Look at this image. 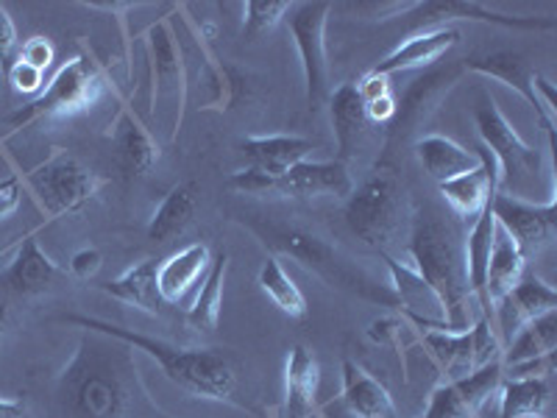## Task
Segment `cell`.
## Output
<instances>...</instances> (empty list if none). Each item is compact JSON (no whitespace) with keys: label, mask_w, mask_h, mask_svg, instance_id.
<instances>
[{"label":"cell","mask_w":557,"mask_h":418,"mask_svg":"<svg viewBox=\"0 0 557 418\" xmlns=\"http://www.w3.org/2000/svg\"><path fill=\"white\" fill-rule=\"evenodd\" d=\"M64 418H139L148 405L134 348L87 332L57 382Z\"/></svg>","instance_id":"obj_1"},{"label":"cell","mask_w":557,"mask_h":418,"mask_svg":"<svg viewBox=\"0 0 557 418\" xmlns=\"http://www.w3.org/2000/svg\"><path fill=\"white\" fill-rule=\"evenodd\" d=\"M67 323H76L87 332H101V335L114 337V341L126 343L134 352H146L148 357L159 362L162 374L187 391L190 396L198 399H212V402H235V388H237V371L228 362L226 355H221L218 348H182L173 343L157 341V337L139 335V332L117 327V323L98 321V318H84V316H64ZM237 405V402H235Z\"/></svg>","instance_id":"obj_2"},{"label":"cell","mask_w":557,"mask_h":418,"mask_svg":"<svg viewBox=\"0 0 557 418\" xmlns=\"http://www.w3.org/2000/svg\"><path fill=\"white\" fill-rule=\"evenodd\" d=\"M410 257L416 273L435 291L444 307V321L449 332H462L471 327L469 316V276H466V251L457 229L437 216L435 209H418L412 218Z\"/></svg>","instance_id":"obj_3"},{"label":"cell","mask_w":557,"mask_h":418,"mask_svg":"<svg viewBox=\"0 0 557 418\" xmlns=\"http://www.w3.org/2000/svg\"><path fill=\"white\" fill-rule=\"evenodd\" d=\"M243 223L251 232H257L268 248L298 260L305 268H310L315 276H321L326 285L355 293V296L366 298V302H374L380 307H399L391 287H382L371 273L362 271L357 262L348 260L346 254L337 251L332 243H326L321 235L310 232V229L293 226V223H278L262 216H248L243 218Z\"/></svg>","instance_id":"obj_4"},{"label":"cell","mask_w":557,"mask_h":418,"mask_svg":"<svg viewBox=\"0 0 557 418\" xmlns=\"http://www.w3.org/2000/svg\"><path fill=\"white\" fill-rule=\"evenodd\" d=\"M476 132L487 151L494 153L496 168H499V193L513 196L519 201H530L539 193L541 182L546 179L544 153L527 146L516 134V128L507 123L505 114L494 103V98L476 107Z\"/></svg>","instance_id":"obj_5"},{"label":"cell","mask_w":557,"mask_h":418,"mask_svg":"<svg viewBox=\"0 0 557 418\" xmlns=\"http://www.w3.org/2000/svg\"><path fill=\"white\" fill-rule=\"evenodd\" d=\"M228 184L235 190L248 193V196H335L348 198L355 193V182L351 173L343 162L332 159V162H298L282 176H271L257 168H243L235 176L228 179Z\"/></svg>","instance_id":"obj_6"},{"label":"cell","mask_w":557,"mask_h":418,"mask_svg":"<svg viewBox=\"0 0 557 418\" xmlns=\"http://www.w3.org/2000/svg\"><path fill=\"white\" fill-rule=\"evenodd\" d=\"M405 190L393 171H376L357 187L346 204V223L360 241L385 251L401 226Z\"/></svg>","instance_id":"obj_7"},{"label":"cell","mask_w":557,"mask_h":418,"mask_svg":"<svg viewBox=\"0 0 557 418\" xmlns=\"http://www.w3.org/2000/svg\"><path fill=\"white\" fill-rule=\"evenodd\" d=\"M28 187L37 196L39 207L51 218L78 216L92 198L98 196L107 179L89 171L70 153H53L45 165L34 168L26 176Z\"/></svg>","instance_id":"obj_8"},{"label":"cell","mask_w":557,"mask_h":418,"mask_svg":"<svg viewBox=\"0 0 557 418\" xmlns=\"http://www.w3.org/2000/svg\"><path fill=\"white\" fill-rule=\"evenodd\" d=\"M421 343L426 346L435 366L446 374V382L462 380L487 362L502 360V341L496 327L485 316L476 318L462 332H424Z\"/></svg>","instance_id":"obj_9"},{"label":"cell","mask_w":557,"mask_h":418,"mask_svg":"<svg viewBox=\"0 0 557 418\" xmlns=\"http://www.w3.org/2000/svg\"><path fill=\"white\" fill-rule=\"evenodd\" d=\"M101 87V70L84 57L73 59V62L62 64L57 70V76L51 78L45 93H39L32 103H26L20 112L12 114V126L23 128L42 121V118H51V114H67L84 109L87 103L96 101Z\"/></svg>","instance_id":"obj_10"},{"label":"cell","mask_w":557,"mask_h":418,"mask_svg":"<svg viewBox=\"0 0 557 418\" xmlns=\"http://www.w3.org/2000/svg\"><path fill=\"white\" fill-rule=\"evenodd\" d=\"M332 3L326 0H312V3H293L285 14L296 39L301 67H305L307 103L318 109V103L326 98V20H330Z\"/></svg>","instance_id":"obj_11"},{"label":"cell","mask_w":557,"mask_h":418,"mask_svg":"<svg viewBox=\"0 0 557 418\" xmlns=\"http://www.w3.org/2000/svg\"><path fill=\"white\" fill-rule=\"evenodd\" d=\"M502 380V360H494L462 380L444 382L432 391L430 407L421 418H480L482 407L499 391Z\"/></svg>","instance_id":"obj_12"},{"label":"cell","mask_w":557,"mask_h":418,"mask_svg":"<svg viewBox=\"0 0 557 418\" xmlns=\"http://www.w3.org/2000/svg\"><path fill=\"white\" fill-rule=\"evenodd\" d=\"M491 212H494L496 223L505 229L507 235L519 243L524 257L527 254H539L555 237V198H549L546 204H530L519 201L513 196H505V193H496L491 198Z\"/></svg>","instance_id":"obj_13"},{"label":"cell","mask_w":557,"mask_h":418,"mask_svg":"<svg viewBox=\"0 0 557 418\" xmlns=\"http://www.w3.org/2000/svg\"><path fill=\"white\" fill-rule=\"evenodd\" d=\"M380 257L385 260L387 271H391V291L399 302V310L405 312L407 321H412L416 327H424L426 332H449L444 321V307H441V298L435 296L424 279L418 276L416 268L405 266L396 257H391L387 251H380Z\"/></svg>","instance_id":"obj_14"},{"label":"cell","mask_w":557,"mask_h":418,"mask_svg":"<svg viewBox=\"0 0 557 418\" xmlns=\"http://www.w3.org/2000/svg\"><path fill=\"white\" fill-rule=\"evenodd\" d=\"M549 310H557L555 287L546 285L544 279L527 271L524 276H521L519 285L494 307L496 335H499V341L510 343V337H513L524 323L535 321V318H541Z\"/></svg>","instance_id":"obj_15"},{"label":"cell","mask_w":557,"mask_h":418,"mask_svg":"<svg viewBox=\"0 0 557 418\" xmlns=\"http://www.w3.org/2000/svg\"><path fill=\"white\" fill-rule=\"evenodd\" d=\"M476 153L482 159V165L476 171L462 173V176L437 184V190L446 198L451 212L457 218H462V221L471 223L482 216V209L499 193V168H496L494 153L487 151V148H480Z\"/></svg>","instance_id":"obj_16"},{"label":"cell","mask_w":557,"mask_h":418,"mask_svg":"<svg viewBox=\"0 0 557 418\" xmlns=\"http://www.w3.org/2000/svg\"><path fill=\"white\" fill-rule=\"evenodd\" d=\"M412 17L421 23V32H430L437 23L446 20H480V23H494L505 28H524V32H555L557 20L552 17H510V14L491 12L480 3L469 0H430V3H416L410 9Z\"/></svg>","instance_id":"obj_17"},{"label":"cell","mask_w":557,"mask_h":418,"mask_svg":"<svg viewBox=\"0 0 557 418\" xmlns=\"http://www.w3.org/2000/svg\"><path fill=\"white\" fill-rule=\"evenodd\" d=\"M62 276V268L42 251L34 235H26L17 243L14 260L9 262L7 271L0 273V285L12 296H37L53 287V282Z\"/></svg>","instance_id":"obj_18"},{"label":"cell","mask_w":557,"mask_h":418,"mask_svg":"<svg viewBox=\"0 0 557 418\" xmlns=\"http://www.w3.org/2000/svg\"><path fill=\"white\" fill-rule=\"evenodd\" d=\"M318 391H321V366L312 348L293 346L285 360V399L282 418H315Z\"/></svg>","instance_id":"obj_19"},{"label":"cell","mask_w":557,"mask_h":418,"mask_svg":"<svg viewBox=\"0 0 557 418\" xmlns=\"http://www.w3.org/2000/svg\"><path fill=\"white\" fill-rule=\"evenodd\" d=\"M457 82L455 70H432L424 78H418L410 89H407L405 101L396 103V118L391 123V137L399 139L421 128V123L430 121V114L435 112L437 103L444 101V96Z\"/></svg>","instance_id":"obj_20"},{"label":"cell","mask_w":557,"mask_h":418,"mask_svg":"<svg viewBox=\"0 0 557 418\" xmlns=\"http://www.w3.org/2000/svg\"><path fill=\"white\" fill-rule=\"evenodd\" d=\"M466 67H469L471 73H480V76L496 78V82L513 87L516 93H519V96L524 98L535 112H539L541 123H544V128L549 132V139L555 143V118L541 107V98L539 93H535V84H532L535 82V73L527 67V62L519 57V53L505 51V53H491V57L466 59Z\"/></svg>","instance_id":"obj_21"},{"label":"cell","mask_w":557,"mask_h":418,"mask_svg":"<svg viewBox=\"0 0 557 418\" xmlns=\"http://www.w3.org/2000/svg\"><path fill=\"white\" fill-rule=\"evenodd\" d=\"M148 62H151L153 78V103L157 98L173 96L178 103H184V64L178 57V45L173 37V28L168 20L148 28L146 34Z\"/></svg>","instance_id":"obj_22"},{"label":"cell","mask_w":557,"mask_h":418,"mask_svg":"<svg viewBox=\"0 0 557 418\" xmlns=\"http://www.w3.org/2000/svg\"><path fill=\"white\" fill-rule=\"evenodd\" d=\"M330 112H332V126H335V139H337V162L346 165V159H355L360 153V148L366 146L368 139V123L366 118V101L357 93V84L348 82L341 84L330 96Z\"/></svg>","instance_id":"obj_23"},{"label":"cell","mask_w":557,"mask_h":418,"mask_svg":"<svg viewBox=\"0 0 557 418\" xmlns=\"http://www.w3.org/2000/svg\"><path fill=\"white\" fill-rule=\"evenodd\" d=\"M457 42H460V34H457L455 28H430V32H416L405 45H399L391 57L376 62L368 73L391 78L393 73H399V70L430 67V64H435L446 51H451Z\"/></svg>","instance_id":"obj_24"},{"label":"cell","mask_w":557,"mask_h":418,"mask_svg":"<svg viewBox=\"0 0 557 418\" xmlns=\"http://www.w3.org/2000/svg\"><path fill=\"white\" fill-rule=\"evenodd\" d=\"M343 396L341 405L351 413V418H399L393 396L380 380L368 374L355 360H343Z\"/></svg>","instance_id":"obj_25"},{"label":"cell","mask_w":557,"mask_h":418,"mask_svg":"<svg viewBox=\"0 0 557 418\" xmlns=\"http://www.w3.org/2000/svg\"><path fill=\"white\" fill-rule=\"evenodd\" d=\"M209 266H212V254H209L207 243H190L182 251L171 254L159 262L157 271V291L162 305H176L187 293L193 291L198 279L207 276Z\"/></svg>","instance_id":"obj_26"},{"label":"cell","mask_w":557,"mask_h":418,"mask_svg":"<svg viewBox=\"0 0 557 418\" xmlns=\"http://www.w3.org/2000/svg\"><path fill=\"white\" fill-rule=\"evenodd\" d=\"M243 157L248 159V168H257L271 176H282L298 162H307L315 143L305 137H293V134H273V137H248L243 139Z\"/></svg>","instance_id":"obj_27"},{"label":"cell","mask_w":557,"mask_h":418,"mask_svg":"<svg viewBox=\"0 0 557 418\" xmlns=\"http://www.w3.org/2000/svg\"><path fill=\"white\" fill-rule=\"evenodd\" d=\"M494 235H496V218L491 212V204L482 209V216L471 223L469 241L462 243V251H466V276H469V291L480 298L482 316L491 321L494 318V307L487 302L485 293V276H487V260H491V248H494Z\"/></svg>","instance_id":"obj_28"},{"label":"cell","mask_w":557,"mask_h":418,"mask_svg":"<svg viewBox=\"0 0 557 418\" xmlns=\"http://www.w3.org/2000/svg\"><path fill=\"white\" fill-rule=\"evenodd\" d=\"M418 159L424 162L426 173L435 179L437 184L449 182V179L471 173L482 165V159L476 151L462 148L455 139L444 137V134H426L416 143Z\"/></svg>","instance_id":"obj_29"},{"label":"cell","mask_w":557,"mask_h":418,"mask_svg":"<svg viewBox=\"0 0 557 418\" xmlns=\"http://www.w3.org/2000/svg\"><path fill=\"white\" fill-rule=\"evenodd\" d=\"M527 273V257L519 248V243L507 235L505 229L496 223L494 248H491V260H487V276H485V293L491 307H496L507 293L513 291Z\"/></svg>","instance_id":"obj_30"},{"label":"cell","mask_w":557,"mask_h":418,"mask_svg":"<svg viewBox=\"0 0 557 418\" xmlns=\"http://www.w3.org/2000/svg\"><path fill=\"white\" fill-rule=\"evenodd\" d=\"M114 146H117V165L128 179L146 176L157 165L159 146L134 114H121V121L114 126Z\"/></svg>","instance_id":"obj_31"},{"label":"cell","mask_w":557,"mask_h":418,"mask_svg":"<svg viewBox=\"0 0 557 418\" xmlns=\"http://www.w3.org/2000/svg\"><path fill=\"white\" fill-rule=\"evenodd\" d=\"M157 257H148V260L137 262L134 268H128L123 276L109 279L103 282L101 291L109 293L117 302H126V305L139 307L148 316H159L162 312V298L157 291V271H159Z\"/></svg>","instance_id":"obj_32"},{"label":"cell","mask_w":557,"mask_h":418,"mask_svg":"<svg viewBox=\"0 0 557 418\" xmlns=\"http://www.w3.org/2000/svg\"><path fill=\"white\" fill-rule=\"evenodd\" d=\"M198 209V187L193 182H182L176 184L162 204L153 212L151 223H148V237L153 243H168L173 237L184 235L187 226L193 223Z\"/></svg>","instance_id":"obj_33"},{"label":"cell","mask_w":557,"mask_h":418,"mask_svg":"<svg viewBox=\"0 0 557 418\" xmlns=\"http://www.w3.org/2000/svg\"><path fill=\"white\" fill-rule=\"evenodd\" d=\"M557 348V310L544 312L535 321L524 323L510 343L502 348V368L519 366L527 360H539V357L555 355Z\"/></svg>","instance_id":"obj_34"},{"label":"cell","mask_w":557,"mask_h":418,"mask_svg":"<svg viewBox=\"0 0 557 418\" xmlns=\"http://www.w3.org/2000/svg\"><path fill=\"white\" fill-rule=\"evenodd\" d=\"M228 271V254L221 251L209 266L207 276H203L201 293L196 296V305L187 312V323L193 330L212 332L218 327V318H221L223 307V282H226Z\"/></svg>","instance_id":"obj_35"},{"label":"cell","mask_w":557,"mask_h":418,"mask_svg":"<svg viewBox=\"0 0 557 418\" xmlns=\"http://www.w3.org/2000/svg\"><path fill=\"white\" fill-rule=\"evenodd\" d=\"M549 405V382L546 380H502L499 418L544 416Z\"/></svg>","instance_id":"obj_36"},{"label":"cell","mask_w":557,"mask_h":418,"mask_svg":"<svg viewBox=\"0 0 557 418\" xmlns=\"http://www.w3.org/2000/svg\"><path fill=\"white\" fill-rule=\"evenodd\" d=\"M260 291L265 293L273 302V307L285 312L290 318H305L307 316V298L305 293L298 291V285L290 279V273L285 271V266L278 262L276 254H271L260 268Z\"/></svg>","instance_id":"obj_37"},{"label":"cell","mask_w":557,"mask_h":418,"mask_svg":"<svg viewBox=\"0 0 557 418\" xmlns=\"http://www.w3.org/2000/svg\"><path fill=\"white\" fill-rule=\"evenodd\" d=\"M290 7L293 3H287V0H248V3H243V14H246L243 17V39L253 42V39L265 37L285 20Z\"/></svg>","instance_id":"obj_38"},{"label":"cell","mask_w":557,"mask_h":418,"mask_svg":"<svg viewBox=\"0 0 557 418\" xmlns=\"http://www.w3.org/2000/svg\"><path fill=\"white\" fill-rule=\"evenodd\" d=\"M407 332H410V323H407L405 316H385L371 321V327H368V341L380 343V346L401 348Z\"/></svg>","instance_id":"obj_39"},{"label":"cell","mask_w":557,"mask_h":418,"mask_svg":"<svg viewBox=\"0 0 557 418\" xmlns=\"http://www.w3.org/2000/svg\"><path fill=\"white\" fill-rule=\"evenodd\" d=\"M7 78L14 84L17 93H23V96H37L39 89H42L45 73L42 70L32 67L28 62H23V59H17V62L7 70Z\"/></svg>","instance_id":"obj_40"},{"label":"cell","mask_w":557,"mask_h":418,"mask_svg":"<svg viewBox=\"0 0 557 418\" xmlns=\"http://www.w3.org/2000/svg\"><path fill=\"white\" fill-rule=\"evenodd\" d=\"M17 48V28L9 14V9L0 3V70L7 73L12 67V53Z\"/></svg>","instance_id":"obj_41"},{"label":"cell","mask_w":557,"mask_h":418,"mask_svg":"<svg viewBox=\"0 0 557 418\" xmlns=\"http://www.w3.org/2000/svg\"><path fill=\"white\" fill-rule=\"evenodd\" d=\"M17 59H23V62H28L32 67L42 70L45 73L53 62V45L45 37H32L26 45H23V51H20Z\"/></svg>","instance_id":"obj_42"},{"label":"cell","mask_w":557,"mask_h":418,"mask_svg":"<svg viewBox=\"0 0 557 418\" xmlns=\"http://www.w3.org/2000/svg\"><path fill=\"white\" fill-rule=\"evenodd\" d=\"M20 204H23V179H0V221H7L9 216H14L20 209Z\"/></svg>","instance_id":"obj_43"},{"label":"cell","mask_w":557,"mask_h":418,"mask_svg":"<svg viewBox=\"0 0 557 418\" xmlns=\"http://www.w3.org/2000/svg\"><path fill=\"white\" fill-rule=\"evenodd\" d=\"M103 266V257L98 248H82L70 257V273L76 279H92Z\"/></svg>","instance_id":"obj_44"},{"label":"cell","mask_w":557,"mask_h":418,"mask_svg":"<svg viewBox=\"0 0 557 418\" xmlns=\"http://www.w3.org/2000/svg\"><path fill=\"white\" fill-rule=\"evenodd\" d=\"M366 118L368 123H380V126H391L393 118H396V98L387 93V96L374 98V101L366 103Z\"/></svg>","instance_id":"obj_45"},{"label":"cell","mask_w":557,"mask_h":418,"mask_svg":"<svg viewBox=\"0 0 557 418\" xmlns=\"http://www.w3.org/2000/svg\"><path fill=\"white\" fill-rule=\"evenodd\" d=\"M26 410L23 399H0V418H26Z\"/></svg>","instance_id":"obj_46"},{"label":"cell","mask_w":557,"mask_h":418,"mask_svg":"<svg viewBox=\"0 0 557 418\" xmlns=\"http://www.w3.org/2000/svg\"><path fill=\"white\" fill-rule=\"evenodd\" d=\"M12 330V310H9V302L0 296V341L7 337V332Z\"/></svg>","instance_id":"obj_47"},{"label":"cell","mask_w":557,"mask_h":418,"mask_svg":"<svg viewBox=\"0 0 557 418\" xmlns=\"http://www.w3.org/2000/svg\"><path fill=\"white\" fill-rule=\"evenodd\" d=\"M524 418H544V416H524Z\"/></svg>","instance_id":"obj_48"},{"label":"cell","mask_w":557,"mask_h":418,"mask_svg":"<svg viewBox=\"0 0 557 418\" xmlns=\"http://www.w3.org/2000/svg\"><path fill=\"white\" fill-rule=\"evenodd\" d=\"M315 418H326V416H321V413H318V416Z\"/></svg>","instance_id":"obj_49"}]
</instances>
